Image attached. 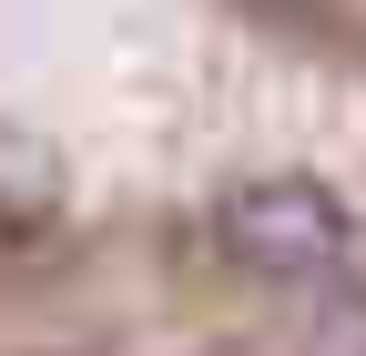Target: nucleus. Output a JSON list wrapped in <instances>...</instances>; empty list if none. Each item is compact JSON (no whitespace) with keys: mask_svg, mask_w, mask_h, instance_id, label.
I'll use <instances>...</instances> for the list:
<instances>
[{"mask_svg":"<svg viewBox=\"0 0 366 356\" xmlns=\"http://www.w3.org/2000/svg\"><path fill=\"white\" fill-rule=\"evenodd\" d=\"M214 244L234 254L254 285H336V264H346V204L315 194V184H244V194H224Z\"/></svg>","mask_w":366,"mask_h":356,"instance_id":"f257e3e1","label":"nucleus"},{"mask_svg":"<svg viewBox=\"0 0 366 356\" xmlns=\"http://www.w3.org/2000/svg\"><path fill=\"white\" fill-rule=\"evenodd\" d=\"M305 356H366V295H326V305H315Z\"/></svg>","mask_w":366,"mask_h":356,"instance_id":"f03ea898","label":"nucleus"}]
</instances>
